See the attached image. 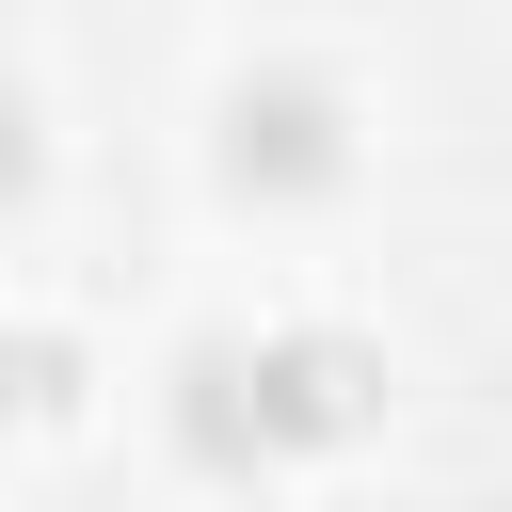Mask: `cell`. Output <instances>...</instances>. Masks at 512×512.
<instances>
[{
  "label": "cell",
  "mask_w": 512,
  "mask_h": 512,
  "mask_svg": "<svg viewBox=\"0 0 512 512\" xmlns=\"http://www.w3.org/2000/svg\"><path fill=\"white\" fill-rule=\"evenodd\" d=\"M240 368H256L272 480H288V464H336V448L384 416V352H368V336H336V320H272V336H240Z\"/></svg>",
  "instance_id": "cell-1"
},
{
  "label": "cell",
  "mask_w": 512,
  "mask_h": 512,
  "mask_svg": "<svg viewBox=\"0 0 512 512\" xmlns=\"http://www.w3.org/2000/svg\"><path fill=\"white\" fill-rule=\"evenodd\" d=\"M224 176H240V192H272V208L336 192V176H352V96H336V80H304V64H256V80L224 96Z\"/></svg>",
  "instance_id": "cell-2"
},
{
  "label": "cell",
  "mask_w": 512,
  "mask_h": 512,
  "mask_svg": "<svg viewBox=\"0 0 512 512\" xmlns=\"http://www.w3.org/2000/svg\"><path fill=\"white\" fill-rule=\"evenodd\" d=\"M0 400L16 416H80V352L64 336H0Z\"/></svg>",
  "instance_id": "cell-4"
},
{
  "label": "cell",
  "mask_w": 512,
  "mask_h": 512,
  "mask_svg": "<svg viewBox=\"0 0 512 512\" xmlns=\"http://www.w3.org/2000/svg\"><path fill=\"white\" fill-rule=\"evenodd\" d=\"M176 448H192V480H272V432H256V368H240V336H192V352H176Z\"/></svg>",
  "instance_id": "cell-3"
}]
</instances>
